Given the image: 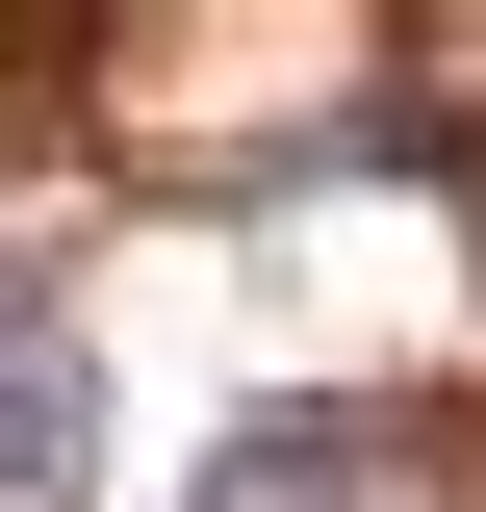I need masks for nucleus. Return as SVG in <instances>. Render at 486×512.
<instances>
[{
	"instance_id": "nucleus-1",
	"label": "nucleus",
	"mask_w": 486,
	"mask_h": 512,
	"mask_svg": "<svg viewBox=\"0 0 486 512\" xmlns=\"http://www.w3.org/2000/svg\"><path fill=\"white\" fill-rule=\"evenodd\" d=\"M0 512H103V359L52 282H0Z\"/></svg>"
}]
</instances>
